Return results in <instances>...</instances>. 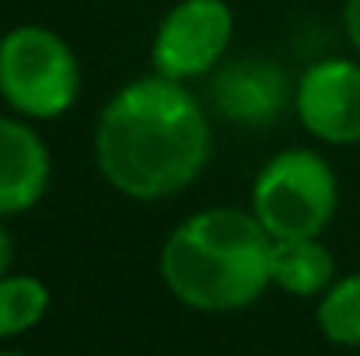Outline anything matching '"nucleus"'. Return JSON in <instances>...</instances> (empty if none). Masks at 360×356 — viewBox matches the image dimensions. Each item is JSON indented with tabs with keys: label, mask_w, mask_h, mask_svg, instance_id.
<instances>
[{
	"label": "nucleus",
	"mask_w": 360,
	"mask_h": 356,
	"mask_svg": "<svg viewBox=\"0 0 360 356\" xmlns=\"http://www.w3.org/2000/svg\"><path fill=\"white\" fill-rule=\"evenodd\" d=\"M91 147L102 178L120 196L161 203L203 175L214 133L189 84L150 70L102 105Z\"/></svg>",
	"instance_id": "nucleus-1"
},
{
	"label": "nucleus",
	"mask_w": 360,
	"mask_h": 356,
	"mask_svg": "<svg viewBox=\"0 0 360 356\" xmlns=\"http://www.w3.org/2000/svg\"><path fill=\"white\" fill-rule=\"evenodd\" d=\"M273 235L252 210L210 206L189 213L161 244L168 294L207 315H231L273 286Z\"/></svg>",
	"instance_id": "nucleus-2"
},
{
	"label": "nucleus",
	"mask_w": 360,
	"mask_h": 356,
	"mask_svg": "<svg viewBox=\"0 0 360 356\" xmlns=\"http://www.w3.org/2000/svg\"><path fill=\"white\" fill-rule=\"evenodd\" d=\"M81 98V60L46 25H14L0 35V102L21 119L49 122Z\"/></svg>",
	"instance_id": "nucleus-3"
},
{
	"label": "nucleus",
	"mask_w": 360,
	"mask_h": 356,
	"mask_svg": "<svg viewBox=\"0 0 360 356\" xmlns=\"http://www.w3.org/2000/svg\"><path fill=\"white\" fill-rule=\"evenodd\" d=\"M340 206V178L333 164L311 147H287L273 154L252 182V213L273 235L322 237Z\"/></svg>",
	"instance_id": "nucleus-4"
},
{
	"label": "nucleus",
	"mask_w": 360,
	"mask_h": 356,
	"mask_svg": "<svg viewBox=\"0 0 360 356\" xmlns=\"http://www.w3.org/2000/svg\"><path fill=\"white\" fill-rule=\"evenodd\" d=\"M235 39V11L228 0H179L168 7L150 39V70L172 81H200L214 74Z\"/></svg>",
	"instance_id": "nucleus-5"
},
{
	"label": "nucleus",
	"mask_w": 360,
	"mask_h": 356,
	"mask_svg": "<svg viewBox=\"0 0 360 356\" xmlns=\"http://www.w3.org/2000/svg\"><path fill=\"white\" fill-rule=\"evenodd\" d=\"M294 112L322 143H360V56L315 60L294 84Z\"/></svg>",
	"instance_id": "nucleus-6"
},
{
	"label": "nucleus",
	"mask_w": 360,
	"mask_h": 356,
	"mask_svg": "<svg viewBox=\"0 0 360 356\" xmlns=\"http://www.w3.org/2000/svg\"><path fill=\"white\" fill-rule=\"evenodd\" d=\"M214 109L228 122L238 126H273L276 119L294 105V88L287 74L266 56H241L221 63L210 84Z\"/></svg>",
	"instance_id": "nucleus-7"
},
{
	"label": "nucleus",
	"mask_w": 360,
	"mask_h": 356,
	"mask_svg": "<svg viewBox=\"0 0 360 356\" xmlns=\"http://www.w3.org/2000/svg\"><path fill=\"white\" fill-rule=\"evenodd\" d=\"M53 178V154L32 119L0 116V217L28 213Z\"/></svg>",
	"instance_id": "nucleus-8"
},
{
	"label": "nucleus",
	"mask_w": 360,
	"mask_h": 356,
	"mask_svg": "<svg viewBox=\"0 0 360 356\" xmlns=\"http://www.w3.org/2000/svg\"><path fill=\"white\" fill-rule=\"evenodd\" d=\"M273 286L290 297H322L336 279V258L322 237L273 241Z\"/></svg>",
	"instance_id": "nucleus-9"
},
{
	"label": "nucleus",
	"mask_w": 360,
	"mask_h": 356,
	"mask_svg": "<svg viewBox=\"0 0 360 356\" xmlns=\"http://www.w3.org/2000/svg\"><path fill=\"white\" fill-rule=\"evenodd\" d=\"M49 311V286L28 272L0 276V339L32 332Z\"/></svg>",
	"instance_id": "nucleus-10"
},
{
	"label": "nucleus",
	"mask_w": 360,
	"mask_h": 356,
	"mask_svg": "<svg viewBox=\"0 0 360 356\" xmlns=\"http://www.w3.org/2000/svg\"><path fill=\"white\" fill-rule=\"evenodd\" d=\"M315 322L322 336L336 346H360V272H347L333 279V286L319 297Z\"/></svg>",
	"instance_id": "nucleus-11"
},
{
	"label": "nucleus",
	"mask_w": 360,
	"mask_h": 356,
	"mask_svg": "<svg viewBox=\"0 0 360 356\" xmlns=\"http://www.w3.org/2000/svg\"><path fill=\"white\" fill-rule=\"evenodd\" d=\"M343 32L354 53L360 56V0H343Z\"/></svg>",
	"instance_id": "nucleus-12"
},
{
	"label": "nucleus",
	"mask_w": 360,
	"mask_h": 356,
	"mask_svg": "<svg viewBox=\"0 0 360 356\" xmlns=\"http://www.w3.org/2000/svg\"><path fill=\"white\" fill-rule=\"evenodd\" d=\"M11 262H14V237H11L4 217H0V276L11 272Z\"/></svg>",
	"instance_id": "nucleus-13"
},
{
	"label": "nucleus",
	"mask_w": 360,
	"mask_h": 356,
	"mask_svg": "<svg viewBox=\"0 0 360 356\" xmlns=\"http://www.w3.org/2000/svg\"><path fill=\"white\" fill-rule=\"evenodd\" d=\"M0 356H25V353H18V350H0Z\"/></svg>",
	"instance_id": "nucleus-14"
}]
</instances>
